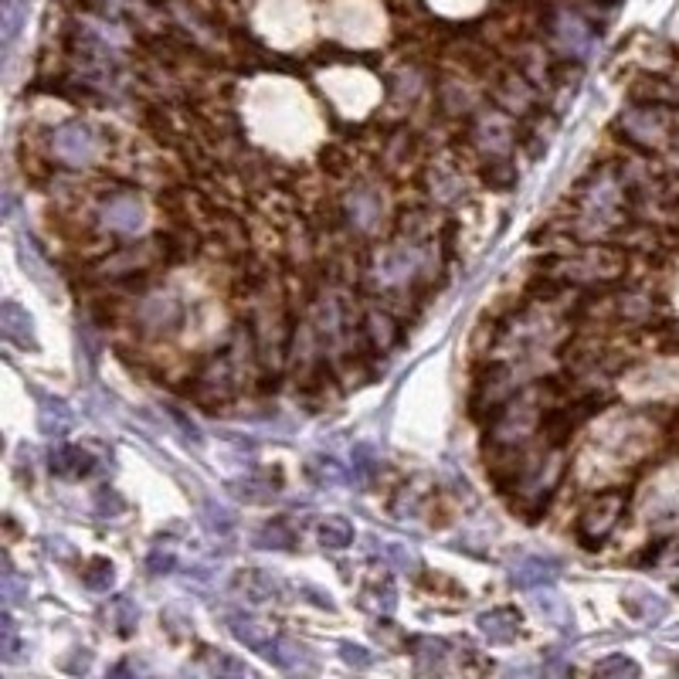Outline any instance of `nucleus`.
<instances>
[{
	"label": "nucleus",
	"mask_w": 679,
	"mask_h": 679,
	"mask_svg": "<svg viewBox=\"0 0 679 679\" xmlns=\"http://www.w3.org/2000/svg\"><path fill=\"white\" fill-rule=\"evenodd\" d=\"M411 656H415L418 673H442L445 656H449V642L442 639H411Z\"/></svg>",
	"instance_id": "nucleus-16"
},
{
	"label": "nucleus",
	"mask_w": 679,
	"mask_h": 679,
	"mask_svg": "<svg viewBox=\"0 0 679 679\" xmlns=\"http://www.w3.org/2000/svg\"><path fill=\"white\" fill-rule=\"evenodd\" d=\"M204 523H208V530L211 534H231V527H235V517L225 510V506H218V503H208L204 506Z\"/></svg>",
	"instance_id": "nucleus-29"
},
{
	"label": "nucleus",
	"mask_w": 679,
	"mask_h": 679,
	"mask_svg": "<svg viewBox=\"0 0 679 679\" xmlns=\"http://www.w3.org/2000/svg\"><path fill=\"white\" fill-rule=\"evenodd\" d=\"M0 333H4L7 343H14V347L21 350H38V337H34V320L31 313L24 309L21 303H14V299H7V303H0Z\"/></svg>",
	"instance_id": "nucleus-5"
},
{
	"label": "nucleus",
	"mask_w": 679,
	"mask_h": 679,
	"mask_svg": "<svg viewBox=\"0 0 679 679\" xmlns=\"http://www.w3.org/2000/svg\"><path fill=\"white\" fill-rule=\"evenodd\" d=\"M625 510V493L622 489H608V493H598L595 500L581 510L578 517V540L584 547H601L605 537L618 527V517Z\"/></svg>",
	"instance_id": "nucleus-2"
},
{
	"label": "nucleus",
	"mask_w": 679,
	"mask_h": 679,
	"mask_svg": "<svg viewBox=\"0 0 679 679\" xmlns=\"http://www.w3.org/2000/svg\"><path fill=\"white\" fill-rule=\"evenodd\" d=\"M309 476H313L320 486H337L343 479V472L333 459H313L309 462Z\"/></svg>",
	"instance_id": "nucleus-30"
},
{
	"label": "nucleus",
	"mask_w": 679,
	"mask_h": 679,
	"mask_svg": "<svg viewBox=\"0 0 679 679\" xmlns=\"http://www.w3.org/2000/svg\"><path fill=\"white\" fill-rule=\"evenodd\" d=\"M510 578L517 588H547V584H554L557 578V561H550V557H520L517 564H513Z\"/></svg>",
	"instance_id": "nucleus-11"
},
{
	"label": "nucleus",
	"mask_w": 679,
	"mask_h": 679,
	"mask_svg": "<svg viewBox=\"0 0 679 679\" xmlns=\"http://www.w3.org/2000/svg\"><path fill=\"white\" fill-rule=\"evenodd\" d=\"M316 537H320V544L326 550H343L354 544V527H350L347 517H326L320 520V527H316Z\"/></svg>",
	"instance_id": "nucleus-19"
},
{
	"label": "nucleus",
	"mask_w": 679,
	"mask_h": 679,
	"mask_svg": "<svg viewBox=\"0 0 679 679\" xmlns=\"http://www.w3.org/2000/svg\"><path fill=\"white\" fill-rule=\"evenodd\" d=\"M340 656H343V663L354 666V669L374 666V652H367L364 646H354V642H343V646H340Z\"/></svg>",
	"instance_id": "nucleus-33"
},
{
	"label": "nucleus",
	"mask_w": 679,
	"mask_h": 679,
	"mask_svg": "<svg viewBox=\"0 0 679 679\" xmlns=\"http://www.w3.org/2000/svg\"><path fill=\"white\" fill-rule=\"evenodd\" d=\"M102 225L109 231H119V235H133V231L143 228V204L136 201V194L130 191H116L102 201L99 208Z\"/></svg>",
	"instance_id": "nucleus-4"
},
{
	"label": "nucleus",
	"mask_w": 679,
	"mask_h": 679,
	"mask_svg": "<svg viewBox=\"0 0 679 679\" xmlns=\"http://www.w3.org/2000/svg\"><path fill=\"white\" fill-rule=\"evenodd\" d=\"M483 177H486V184L493 187V191H510V187L517 184V167H510L506 160H493L483 170Z\"/></svg>",
	"instance_id": "nucleus-24"
},
{
	"label": "nucleus",
	"mask_w": 679,
	"mask_h": 679,
	"mask_svg": "<svg viewBox=\"0 0 679 679\" xmlns=\"http://www.w3.org/2000/svg\"><path fill=\"white\" fill-rule=\"evenodd\" d=\"M180 303L174 296H150V299H143V306H140V320L143 326H150V330H174V326L180 323Z\"/></svg>",
	"instance_id": "nucleus-12"
},
{
	"label": "nucleus",
	"mask_w": 679,
	"mask_h": 679,
	"mask_svg": "<svg viewBox=\"0 0 679 679\" xmlns=\"http://www.w3.org/2000/svg\"><path fill=\"white\" fill-rule=\"evenodd\" d=\"M109 615H113L116 632L123 635V639H130V635L136 632V622H140V608H136L126 595L113 598V605H109Z\"/></svg>",
	"instance_id": "nucleus-22"
},
{
	"label": "nucleus",
	"mask_w": 679,
	"mask_h": 679,
	"mask_svg": "<svg viewBox=\"0 0 679 679\" xmlns=\"http://www.w3.org/2000/svg\"><path fill=\"white\" fill-rule=\"evenodd\" d=\"M17 259H21L24 272H28V279L38 286L41 292H48L51 299L58 296V282H55V272H51V265L41 259V252L34 248V242H28V238H17Z\"/></svg>",
	"instance_id": "nucleus-10"
},
{
	"label": "nucleus",
	"mask_w": 679,
	"mask_h": 679,
	"mask_svg": "<svg viewBox=\"0 0 679 679\" xmlns=\"http://www.w3.org/2000/svg\"><path fill=\"white\" fill-rule=\"evenodd\" d=\"M381 211H384V204H381V194H377L374 187H357L347 201V214H350V221H354V228L377 225Z\"/></svg>",
	"instance_id": "nucleus-13"
},
{
	"label": "nucleus",
	"mask_w": 679,
	"mask_h": 679,
	"mask_svg": "<svg viewBox=\"0 0 679 679\" xmlns=\"http://www.w3.org/2000/svg\"><path fill=\"white\" fill-rule=\"evenodd\" d=\"M377 469H381L377 452L371 449V445H357V449H354V476L360 479V483H371Z\"/></svg>",
	"instance_id": "nucleus-26"
},
{
	"label": "nucleus",
	"mask_w": 679,
	"mask_h": 679,
	"mask_svg": "<svg viewBox=\"0 0 679 679\" xmlns=\"http://www.w3.org/2000/svg\"><path fill=\"white\" fill-rule=\"evenodd\" d=\"M595 673L598 676H639L642 669H639V663H632L629 656H608L595 666Z\"/></svg>",
	"instance_id": "nucleus-28"
},
{
	"label": "nucleus",
	"mask_w": 679,
	"mask_h": 679,
	"mask_svg": "<svg viewBox=\"0 0 679 679\" xmlns=\"http://www.w3.org/2000/svg\"><path fill=\"white\" fill-rule=\"evenodd\" d=\"M235 591L245 595L248 601H279L286 595V581L275 578V574L262 571V567H248V571L235 574Z\"/></svg>",
	"instance_id": "nucleus-6"
},
{
	"label": "nucleus",
	"mask_w": 679,
	"mask_h": 679,
	"mask_svg": "<svg viewBox=\"0 0 679 679\" xmlns=\"http://www.w3.org/2000/svg\"><path fill=\"white\" fill-rule=\"evenodd\" d=\"M557 38H561V45L571 48L578 58H584L591 48H595V34L584 28L578 17H561V24H557Z\"/></svg>",
	"instance_id": "nucleus-18"
},
{
	"label": "nucleus",
	"mask_w": 679,
	"mask_h": 679,
	"mask_svg": "<svg viewBox=\"0 0 679 679\" xmlns=\"http://www.w3.org/2000/svg\"><path fill=\"white\" fill-rule=\"evenodd\" d=\"M534 605H537V612L540 618H544L547 625H554V629H574V612H571V605L561 598V595H554V591H540V595L534 598Z\"/></svg>",
	"instance_id": "nucleus-17"
},
{
	"label": "nucleus",
	"mask_w": 679,
	"mask_h": 679,
	"mask_svg": "<svg viewBox=\"0 0 679 679\" xmlns=\"http://www.w3.org/2000/svg\"><path fill=\"white\" fill-rule=\"evenodd\" d=\"M51 150L68 167H82V163H89L99 153V140L85 123H65L51 133Z\"/></svg>",
	"instance_id": "nucleus-3"
},
{
	"label": "nucleus",
	"mask_w": 679,
	"mask_h": 679,
	"mask_svg": "<svg viewBox=\"0 0 679 679\" xmlns=\"http://www.w3.org/2000/svg\"><path fill=\"white\" fill-rule=\"evenodd\" d=\"M0 588H4V598L11 601V605H17V601L28 598V581H24L21 574L14 571L11 557H4V571H0Z\"/></svg>",
	"instance_id": "nucleus-23"
},
{
	"label": "nucleus",
	"mask_w": 679,
	"mask_h": 679,
	"mask_svg": "<svg viewBox=\"0 0 679 679\" xmlns=\"http://www.w3.org/2000/svg\"><path fill=\"white\" fill-rule=\"evenodd\" d=\"M38 425L48 438H62L68 435V428H72V408L58 398H45L38 408Z\"/></svg>",
	"instance_id": "nucleus-14"
},
{
	"label": "nucleus",
	"mask_w": 679,
	"mask_h": 679,
	"mask_svg": "<svg viewBox=\"0 0 679 679\" xmlns=\"http://www.w3.org/2000/svg\"><path fill=\"white\" fill-rule=\"evenodd\" d=\"M228 622V632L235 635L238 642H242L245 649L259 652L262 659H269L272 666L279 669H296L299 663L306 659V649L299 646V642L286 639V635L272 632L269 625H262L259 618L252 615H242V612H228L225 615Z\"/></svg>",
	"instance_id": "nucleus-1"
},
{
	"label": "nucleus",
	"mask_w": 679,
	"mask_h": 679,
	"mask_svg": "<svg viewBox=\"0 0 679 679\" xmlns=\"http://www.w3.org/2000/svg\"><path fill=\"white\" fill-rule=\"evenodd\" d=\"M0 652H4V663L17 659V625L11 612H4V618H0Z\"/></svg>",
	"instance_id": "nucleus-31"
},
{
	"label": "nucleus",
	"mask_w": 679,
	"mask_h": 679,
	"mask_svg": "<svg viewBox=\"0 0 679 679\" xmlns=\"http://www.w3.org/2000/svg\"><path fill=\"white\" fill-rule=\"evenodd\" d=\"M275 486H279V479L272 483V476H245V479H235V483H231V493L245 503H265L275 496Z\"/></svg>",
	"instance_id": "nucleus-20"
},
{
	"label": "nucleus",
	"mask_w": 679,
	"mask_h": 679,
	"mask_svg": "<svg viewBox=\"0 0 679 679\" xmlns=\"http://www.w3.org/2000/svg\"><path fill=\"white\" fill-rule=\"evenodd\" d=\"M48 466L62 479H85L96 469V459H92V452L82 449V445H58V449H51Z\"/></svg>",
	"instance_id": "nucleus-9"
},
{
	"label": "nucleus",
	"mask_w": 679,
	"mask_h": 679,
	"mask_svg": "<svg viewBox=\"0 0 679 679\" xmlns=\"http://www.w3.org/2000/svg\"><path fill=\"white\" fill-rule=\"evenodd\" d=\"M622 608L642 625H656L669 615V601L663 595H656V591H649V588H629L622 598Z\"/></svg>",
	"instance_id": "nucleus-8"
},
{
	"label": "nucleus",
	"mask_w": 679,
	"mask_h": 679,
	"mask_svg": "<svg viewBox=\"0 0 679 679\" xmlns=\"http://www.w3.org/2000/svg\"><path fill=\"white\" fill-rule=\"evenodd\" d=\"M255 547L262 550H292L296 547V527L286 517H272L269 523H262L259 534H255Z\"/></svg>",
	"instance_id": "nucleus-15"
},
{
	"label": "nucleus",
	"mask_w": 679,
	"mask_h": 679,
	"mask_svg": "<svg viewBox=\"0 0 679 679\" xmlns=\"http://www.w3.org/2000/svg\"><path fill=\"white\" fill-rule=\"evenodd\" d=\"M367 337H371V343L377 350H384L391 343L394 337V323H391V316H384V313H374V316H367Z\"/></svg>",
	"instance_id": "nucleus-27"
},
{
	"label": "nucleus",
	"mask_w": 679,
	"mask_h": 679,
	"mask_svg": "<svg viewBox=\"0 0 679 679\" xmlns=\"http://www.w3.org/2000/svg\"><path fill=\"white\" fill-rule=\"evenodd\" d=\"M208 666L214 669V673H231V676H252V669H248L245 663H238V659L225 656V652H211L208 656Z\"/></svg>",
	"instance_id": "nucleus-32"
},
{
	"label": "nucleus",
	"mask_w": 679,
	"mask_h": 679,
	"mask_svg": "<svg viewBox=\"0 0 679 679\" xmlns=\"http://www.w3.org/2000/svg\"><path fill=\"white\" fill-rule=\"evenodd\" d=\"M146 564H150V571H153V574H170V571H174V564H177V557L170 554V550L157 547V550L150 554V561H146Z\"/></svg>",
	"instance_id": "nucleus-34"
},
{
	"label": "nucleus",
	"mask_w": 679,
	"mask_h": 679,
	"mask_svg": "<svg viewBox=\"0 0 679 679\" xmlns=\"http://www.w3.org/2000/svg\"><path fill=\"white\" fill-rule=\"evenodd\" d=\"M113 581H116L113 561H106V557H92V561L85 564V571H82V584H85V588L109 591V588H113Z\"/></svg>",
	"instance_id": "nucleus-21"
},
{
	"label": "nucleus",
	"mask_w": 679,
	"mask_h": 679,
	"mask_svg": "<svg viewBox=\"0 0 679 679\" xmlns=\"http://www.w3.org/2000/svg\"><path fill=\"white\" fill-rule=\"evenodd\" d=\"M92 506H96L99 517H119V513L126 510V500L116 493V489L99 486V489H96V496H92Z\"/></svg>",
	"instance_id": "nucleus-25"
},
{
	"label": "nucleus",
	"mask_w": 679,
	"mask_h": 679,
	"mask_svg": "<svg viewBox=\"0 0 679 679\" xmlns=\"http://www.w3.org/2000/svg\"><path fill=\"white\" fill-rule=\"evenodd\" d=\"M476 625H479V632L493 642V646H510V642H517L523 618H520L517 608H493V612L479 615Z\"/></svg>",
	"instance_id": "nucleus-7"
}]
</instances>
